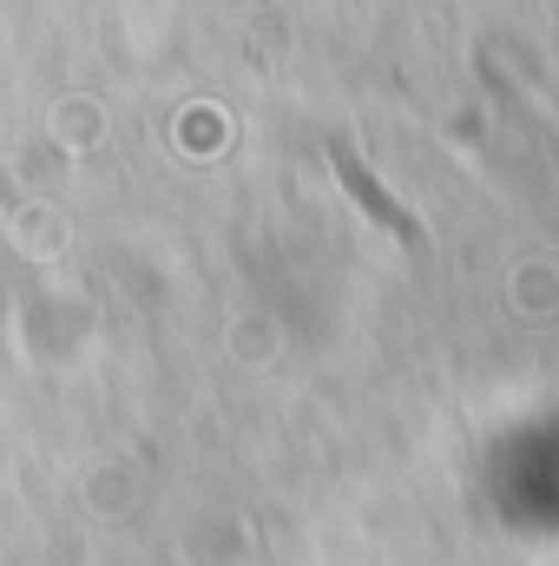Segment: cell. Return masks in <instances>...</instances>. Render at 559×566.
Wrapping results in <instances>:
<instances>
[{
    "label": "cell",
    "mask_w": 559,
    "mask_h": 566,
    "mask_svg": "<svg viewBox=\"0 0 559 566\" xmlns=\"http://www.w3.org/2000/svg\"><path fill=\"white\" fill-rule=\"evenodd\" d=\"M336 165H342V178H349V191H356V198H362V205H369V211H376V218H382L389 231H402V238H415V224H409V218H402V211H395V205H389V198H382V191H376L369 178H362V165H349V151H336Z\"/></svg>",
    "instance_id": "cell-1"
}]
</instances>
